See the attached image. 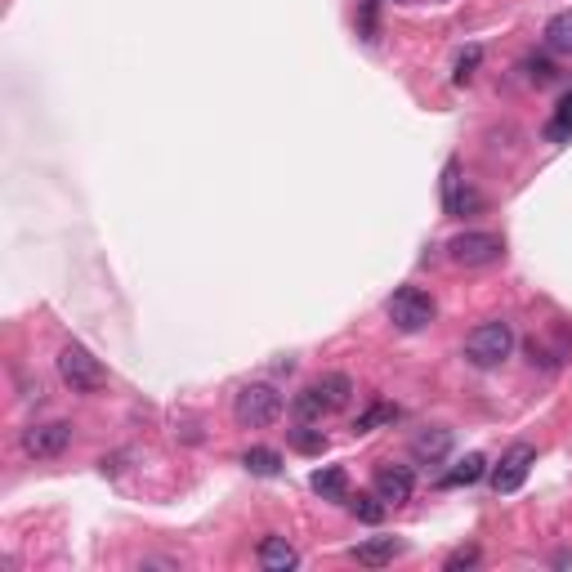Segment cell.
Wrapping results in <instances>:
<instances>
[{"instance_id":"obj_15","label":"cell","mask_w":572,"mask_h":572,"mask_svg":"<svg viewBox=\"0 0 572 572\" xmlns=\"http://www.w3.org/2000/svg\"><path fill=\"white\" fill-rule=\"evenodd\" d=\"M483 474H488V461H483L479 452H470L465 461H456L452 470H447L443 479H438V488H470V483H479Z\"/></svg>"},{"instance_id":"obj_10","label":"cell","mask_w":572,"mask_h":572,"mask_svg":"<svg viewBox=\"0 0 572 572\" xmlns=\"http://www.w3.org/2000/svg\"><path fill=\"white\" fill-rule=\"evenodd\" d=\"M447 456H452V429L429 425L412 438V461L416 465H443Z\"/></svg>"},{"instance_id":"obj_25","label":"cell","mask_w":572,"mask_h":572,"mask_svg":"<svg viewBox=\"0 0 572 572\" xmlns=\"http://www.w3.org/2000/svg\"><path fill=\"white\" fill-rule=\"evenodd\" d=\"M528 81L532 85H550L555 81V63L550 59H528Z\"/></svg>"},{"instance_id":"obj_11","label":"cell","mask_w":572,"mask_h":572,"mask_svg":"<svg viewBox=\"0 0 572 572\" xmlns=\"http://www.w3.org/2000/svg\"><path fill=\"white\" fill-rule=\"evenodd\" d=\"M255 559H260L264 572H291V568H300V550H295L286 537H278V532H269V537L255 546Z\"/></svg>"},{"instance_id":"obj_9","label":"cell","mask_w":572,"mask_h":572,"mask_svg":"<svg viewBox=\"0 0 572 572\" xmlns=\"http://www.w3.org/2000/svg\"><path fill=\"white\" fill-rule=\"evenodd\" d=\"M376 492H380V501L385 505H403V501H412V492H416V474H412V465H376Z\"/></svg>"},{"instance_id":"obj_6","label":"cell","mask_w":572,"mask_h":572,"mask_svg":"<svg viewBox=\"0 0 572 572\" xmlns=\"http://www.w3.org/2000/svg\"><path fill=\"white\" fill-rule=\"evenodd\" d=\"M532 465H537V447H532V443H514L510 452L501 456V465H492V492H497V497L519 492L523 483H528Z\"/></svg>"},{"instance_id":"obj_23","label":"cell","mask_w":572,"mask_h":572,"mask_svg":"<svg viewBox=\"0 0 572 572\" xmlns=\"http://www.w3.org/2000/svg\"><path fill=\"white\" fill-rule=\"evenodd\" d=\"M479 63H483V45H470V50L456 59V85H465V81H474V72H479Z\"/></svg>"},{"instance_id":"obj_1","label":"cell","mask_w":572,"mask_h":572,"mask_svg":"<svg viewBox=\"0 0 572 572\" xmlns=\"http://www.w3.org/2000/svg\"><path fill=\"white\" fill-rule=\"evenodd\" d=\"M510 354H514V327H510V322H501V318L479 322V327L465 336V362L479 367V371L501 367Z\"/></svg>"},{"instance_id":"obj_13","label":"cell","mask_w":572,"mask_h":572,"mask_svg":"<svg viewBox=\"0 0 572 572\" xmlns=\"http://www.w3.org/2000/svg\"><path fill=\"white\" fill-rule=\"evenodd\" d=\"M309 488L318 492L322 501H349V474L340 470V465H322V470H313Z\"/></svg>"},{"instance_id":"obj_24","label":"cell","mask_w":572,"mask_h":572,"mask_svg":"<svg viewBox=\"0 0 572 572\" xmlns=\"http://www.w3.org/2000/svg\"><path fill=\"white\" fill-rule=\"evenodd\" d=\"M474 564H479V546H461V550H456V555H447V572H461V568H474Z\"/></svg>"},{"instance_id":"obj_16","label":"cell","mask_w":572,"mask_h":572,"mask_svg":"<svg viewBox=\"0 0 572 572\" xmlns=\"http://www.w3.org/2000/svg\"><path fill=\"white\" fill-rule=\"evenodd\" d=\"M546 50L572 59V9H559V14L546 23Z\"/></svg>"},{"instance_id":"obj_18","label":"cell","mask_w":572,"mask_h":572,"mask_svg":"<svg viewBox=\"0 0 572 572\" xmlns=\"http://www.w3.org/2000/svg\"><path fill=\"white\" fill-rule=\"evenodd\" d=\"M291 412H295V421H304V425H313V421H322V416H331V407L322 403V394L318 389H300V394L291 398Z\"/></svg>"},{"instance_id":"obj_20","label":"cell","mask_w":572,"mask_h":572,"mask_svg":"<svg viewBox=\"0 0 572 572\" xmlns=\"http://www.w3.org/2000/svg\"><path fill=\"white\" fill-rule=\"evenodd\" d=\"M546 139L550 143H568L572 139V90L559 99V108H555V117H550V126H546Z\"/></svg>"},{"instance_id":"obj_17","label":"cell","mask_w":572,"mask_h":572,"mask_svg":"<svg viewBox=\"0 0 572 572\" xmlns=\"http://www.w3.org/2000/svg\"><path fill=\"white\" fill-rule=\"evenodd\" d=\"M242 465L255 474V479H278L286 461H282V452H273V447H251V452L242 456Z\"/></svg>"},{"instance_id":"obj_12","label":"cell","mask_w":572,"mask_h":572,"mask_svg":"<svg viewBox=\"0 0 572 572\" xmlns=\"http://www.w3.org/2000/svg\"><path fill=\"white\" fill-rule=\"evenodd\" d=\"M403 550L407 546L398 537H367V541H358V546H354V564H362V568H385V564H394Z\"/></svg>"},{"instance_id":"obj_3","label":"cell","mask_w":572,"mask_h":572,"mask_svg":"<svg viewBox=\"0 0 572 572\" xmlns=\"http://www.w3.org/2000/svg\"><path fill=\"white\" fill-rule=\"evenodd\" d=\"M385 313L403 336H416V331H425L429 322L438 318V304H434V295L429 291H421V286H398V291L389 295Z\"/></svg>"},{"instance_id":"obj_8","label":"cell","mask_w":572,"mask_h":572,"mask_svg":"<svg viewBox=\"0 0 572 572\" xmlns=\"http://www.w3.org/2000/svg\"><path fill=\"white\" fill-rule=\"evenodd\" d=\"M443 211H447V215H456V219H465V215L483 211L479 188L465 184V179H461V166H456V161H447V170H443Z\"/></svg>"},{"instance_id":"obj_19","label":"cell","mask_w":572,"mask_h":572,"mask_svg":"<svg viewBox=\"0 0 572 572\" xmlns=\"http://www.w3.org/2000/svg\"><path fill=\"white\" fill-rule=\"evenodd\" d=\"M398 421V407L394 403H371L367 412L354 421V434H371V429H380V425H394Z\"/></svg>"},{"instance_id":"obj_21","label":"cell","mask_w":572,"mask_h":572,"mask_svg":"<svg viewBox=\"0 0 572 572\" xmlns=\"http://www.w3.org/2000/svg\"><path fill=\"white\" fill-rule=\"evenodd\" d=\"M291 447H295V452H304V456H322V452H327V434H322V429H309L300 421L291 429Z\"/></svg>"},{"instance_id":"obj_7","label":"cell","mask_w":572,"mask_h":572,"mask_svg":"<svg viewBox=\"0 0 572 572\" xmlns=\"http://www.w3.org/2000/svg\"><path fill=\"white\" fill-rule=\"evenodd\" d=\"M23 452L32 461H50V456H63L72 447V425L68 421H50V425H27L23 429Z\"/></svg>"},{"instance_id":"obj_22","label":"cell","mask_w":572,"mask_h":572,"mask_svg":"<svg viewBox=\"0 0 572 572\" xmlns=\"http://www.w3.org/2000/svg\"><path fill=\"white\" fill-rule=\"evenodd\" d=\"M349 510H354L362 523H380L389 505L380 501V492H358V497H349Z\"/></svg>"},{"instance_id":"obj_5","label":"cell","mask_w":572,"mask_h":572,"mask_svg":"<svg viewBox=\"0 0 572 572\" xmlns=\"http://www.w3.org/2000/svg\"><path fill=\"white\" fill-rule=\"evenodd\" d=\"M282 394L269 385V380H260V385H242L237 389V398H233V416H237V425L242 429H264V425H273L282 416Z\"/></svg>"},{"instance_id":"obj_4","label":"cell","mask_w":572,"mask_h":572,"mask_svg":"<svg viewBox=\"0 0 572 572\" xmlns=\"http://www.w3.org/2000/svg\"><path fill=\"white\" fill-rule=\"evenodd\" d=\"M447 255H452V264H461V269H488V264H501L505 237L488 233V228H465V233H456L452 242H447Z\"/></svg>"},{"instance_id":"obj_14","label":"cell","mask_w":572,"mask_h":572,"mask_svg":"<svg viewBox=\"0 0 572 572\" xmlns=\"http://www.w3.org/2000/svg\"><path fill=\"white\" fill-rule=\"evenodd\" d=\"M313 389L322 394V403H327L331 412L349 407V398H354V380H349L345 371H327V376H318V380H313Z\"/></svg>"},{"instance_id":"obj_2","label":"cell","mask_w":572,"mask_h":572,"mask_svg":"<svg viewBox=\"0 0 572 572\" xmlns=\"http://www.w3.org/2000/svg\"><path fill=\"white\" fill-rule=\"evenodd\" d=\"M59 376L72 394H99V389H108V367L85 345H76V340L59 349Z\"/></svg>"}]
</instances>
